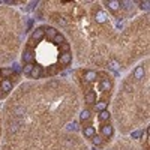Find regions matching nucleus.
I'll use <instances>...</instances> for the list:
<instances>
[{"mask_svg":"<svg viewBox=\"0 0 150 150\" xmlns=\"http://www.w3.org/2000/svg\"><path fill=\"white\" fill-rule=\"evenodd\" d=\"M33 60H35L33 51H32V50H24V53H23V62L26 65H33Z\"/></svg>","mask_w":150,"mask_h":150,"instance_id":"nucleus-1","label":"nucleus"},{"mask_svg":"<svg viewBox=\"0 0 150 150\" xmlns=\"http://www.w3.org/2000/svg\"><path fill=\"white\" fill-rule=\"evenodd\" d=\"M44 35H45V29H36V30L33 32V35H32L30 41H32V42H39V41H42Z\"/></svg>","mask_w":150,"mask_h":150,"instance_id":"nucleus-2","label":"nucleus"},{"mask_svg":"<svg viewBox=\"0 0 150 150\" xmlns=\"http://www.w3.org/2000/svg\"><path fill=\"white\" fill-rule=\"evenodd\" d=\"M111 87H113V84H111V81H110L108 78H104V80L101 81V84H99V89L102 90V92H108V90H111Z\"/></svg>","mask_w":150,"mask_h":150,"instance_id":"nucleus-3","label":"nucleus"},{"mask_svg":"<svg viewBox=\"0 0 150 150\" xmlns=\"http://www.w3.org/2000/svg\"><path fill=\"white\" fill-rule=\"evenodd\" d=\"M71 62H72V54H71V53H62V56H60V63L69 65Z\"/></svg>","mask_w":150,"mask_h":150,"instance_id":"nucleus-4","label":"nucleus"},{"mask_svg":"<svg viewBox=\"0 0 150 150\" xmlns=\"http://www.w3.org/2000/svg\"><path fill=\"white\" fill-rule=\"evenodd\" d=\"M95 20H96V23H105L107 21V14L105 12H102V11H98L96 12V15H95Z\"/></svg>","mask_w":150,"mask_h":150,"instance_id":"nucleus-5","label":"nucleus"},{"mask_svg":"<svg viewBox=\"0 0 150 150\" xmlns=\"http://www.w3.org/2000/svg\"><path fill=\"white\" fill-rule=\"evenodd\" d=\"M41 74H42V68L39 66V65H35L33 69H32V72H30V77L32 78H39Z\"/></svg>","mask_w":150,"mask_h":150,"instance_id":"nucleus-6","label":"nucleus"},{"mask_svg":"<svg viewBox=\"0 0 150 150\" xmlns=\"http://www.w3.org/2000/svg\"><path fill=\"white\" fill-rule=\"evenodd\" d=\"M0 87H2V90L5 93H8V92H11V90H12V83L9 80H3L2 84H0Z\"/></svg>","mask_w":150,"mask_h":150,"instance_id":"nucleus-7","label":"nucleus"},{"mask_svg":"<svg viewBox=\"0 0 150 150\" xmlns=\"http://www.w3.org/2000/svg\"><path fill=\"white\" fill-rule=\"evenodd\" d=\"M101 131H102V135L104 137H111L113 135V126L111 125H104L101 128Z\"/></svg>","mask_w":150,"mask_h":150,"instance_id":"nucleus-8","label":"nucleus"},{"mask_svg":"<svg viewBox=\"0 0 150 150\" xmlns=\"http://www.w3.org/2000/svg\"><path fill=\"white\" fill-rule=\"evenodd\" d=\"M107 107H108V102H105V101H101V102H96L95 104V110L96 111H105L107 110Z\"/></svg>","mask_w":150,"mask_h":150,"instance_id":"nucleus-9","label":"nucleus"},{"mask_svg":"<svg viewBox=\"0 0 150 150\" xmlns=\"http://www.w3.org/2000/svg\"><path fill=\"white\" fill-rule=\"evenodd\" d=\"M96 77H98V74L95 72V71H87L86 75H84V78H86V81H87V83L95 81V80H96Z\"/></svg>","mask_w":150,"mask_h":150,"instance_id":"nucleus-10","label":"nucleus"},{"mask_svg":"<svg viewBox=\"0 0 150 150\" xmlns=\"http://www.w3.org/2000/svg\"><path fill=\"white\" fill-rule=\"evenodd\" d=\"M134 77L137 78V80H143V78H144V68H143V66L137 68L135 72H134Z\"/></svg>","mask_w":150,"mask_h":150,"instance_id":"nucleus-11","label":"nucleus"},{"mask_svg":"<svg viewBox=\"0 0 150 150\" xmlns=\"http://www.w3.org/2000/svg\"><path fill=\"white\" fill-rule=\"evenodd\" d=\"M86 102L87 104H96V93L95 92H87L86 93Z\"/></svg>","mask_w":150,"mask_h":150,"instance_id":"nucleus-12","label":"nucleus"},{"mask_svg":"<svg viewBox=\"0 0 150 150\" xmlns=\"http://www.w3.org/2000/svg\"><path fill=\"white\" fill-rule=\"evenodd\" d=\"M84 135H86L87 138H92L93 135H96L95 128L93 126H86V128H84Z\"/></svg>","mask_w":150,"mask_h":150,"instance_id":"nucleus-13","label":"nucleus"},{"mask_svg":"<svg viewBox=\"0 0 150 150\" xmlns=\"http://www.w3.org/2000/svg\"><path fill=\"white\" fill-rule=\"evenodd\" d=\"M107 6L111 11H117L120 8V2H117V0H110V2H107Z\"/></svg>","mask_w":150,"mask_h":150,"instance_id":"nucleus-14","label":"nucleus"},{"mask_svg":"<svg viewBox=\"0 0 150 150\" xmlns=\"http://www.w3.org/2000/svg\"><path fill=\"white\" fill-rule=\"evenodd\" d=\"M56 35H57V30H56L54 27H48V29H47V36H48V39H51V41H53V39L56 38Z\"/></svg>","mask_w":150,"mask_h":150,"instance_id":"nucleus-15","label":"nucleus"},{"mask_svg":"<svg viewBox=\"0 0 150 150\" xmlns=\"http://www.w3.org/2000/svg\"><path fill=\"white\" fill-rule=\"evenodd\" d=\"M99 120L101 122H108L110 120V113L107 111V110H105V111H101L99 113Z\"/></svg>","mask_w":150,"mask_h":150,"instance_id":"nucleus-16","label":"nucleus"},{"mask_svg":"<svg viewBox=\"0 0 150 150\" xmlns=\"http://www.w3.org/2000/svg\"><path fill=\"white\" fill-rule=\"evenodd\" d=\"M53 42H54V44H57V45H62V44L65 42V36H63V35H60V33H57V35H56V38L53 39Z\"/></svg>","mask_w":150,"mask_h":150,"instance_id":"nucleus-17","label":"nucleus"},{"mask_svg":"<svg viewBox=\"0 0 150 150\" xmlns=\"http://www.w3.org/2000/svg\"><path fill=\"white\" fill-rule=\"evenodd\" d=\"M80 119H81L83 122L90 119V111H89V110H84V111H81V114H80Z\"/></svg>","mask_w":150,"mask_h":150,"instance_id":"nucleus-18","label":"nucleus"},{"mask_svg":"<svg viewBox=\"0 0 150 150\" xmlns=\"http://www.w3.org/2000/svg\"><path fill=\"white\" fill-rule=\"evenodd\" d=\"M92 141H93L95 146H101V144H102V138H101L99 135H93V137H92Z\"/></svg>","mask_w":150,"mask_h":150,"instance_id":"nucleus-19","label":"nucleus"},{"mask_svg":"<svg viewBox=\"0 0 150 150\" xmlns=\"http://www.w3.org/2000/svg\"><path fill=\"white\" fill-rule=\"evenodd\" d=\"M18 125H21V120H17L12 123V126H11V132H15L17 129H18Z\"/></svg>","mask_w":150,"mask_h":150,"instance_id":"nucleus-20","label":"nucleus"},{"mask_svg":"<svg viewBox=\"0 0 150 150\" xmlns=\"http://www.w3.org/2000/svg\"><path fill=\"white\" fill-rule=\"evenodd\" d=\"M60 48H62L63 53H69V44H68V42H63V44L60 45Z\"/></svg>","mask_w":150,"mask_h":150,"instance_id":"nucleus-21","label":"nucleus"},{"mask_svg":"<svg viewBox=\"0 0 150 150\" xmlns=\"http://www.w3.org/2000/svg\"><path fill=\"white\" fill-rule=\"evenodd\" d=\"M33 66H35V65H26V66H24V74H29V75H30Z\"/></svg>","mask_w":150,"mask_h":150,"instance_id":"nucleus-22","label":"nucleus"},{"mask_svg":"<svg viewBox=\"0 0 150 150\" xmlns=\"http://www.w3.org/2000/svg\"><path fill=\"white\" fill-rule=\"evenodd\" d=\"M68 129H69V131H77V129H78V126H77V123H75V122H72V123H69V125H68Z\"/></svg>","mask_w":150,"mask_h":150,"instance_id":"nucleus-23","label":"nucleus"},{"mask_svg":"<svg viewBox=\"0 0 150 150\" xmlns=\"http://www.w3.org/2000/svg\"><path fill=\"white\" fill-rule=\"evenodd\" d=\"M24 113H26V108H23V107H20V108L15 110V114H17V116H23Z\"/></svg>","mask_w":150,"mask_h":150,"instance_id":"nucleus-24","label":"nucleus"},{"mask_svg":"<svg viewBox=\"0 0 150 150\" xmlns=\"http://www.w3.org/2000/svg\"><path fill=\"white\" fill-rule=\"evenodd\" d=\"M140 5H141V9H143V11H149V5H150V3L147 2V0H146V2H141Z\"/></svg>","mask_w":150,"mask_h":150,"instance_id":"nucleus-25","label":"nucleus"},{"mask_svg":"<svg viewBox=\"0 0 150 150\" xmlns=\"http://www.w3.org/2000/svg\"><path fill=\"white\" fill-rule=\"evenodd\" d=\"M110 65H111V69H114V71L119 69V65H117V62H111Z\"/></svg>","mask_w":150,"mask_h":150,"instance_id":"nucleus-26","label":"nucleus"},{"mask_svg":"<svg viewBox=\"0 0 150 150\" xmlns=\"http://www.w3.org/2000/svg\"><path fill=\"white\" fill-rule=\"evenodd\" d=\"M141 134H143L141 131H135V132H132V138H138Z\"/></svg>","mask_w":150,"mask_h":150,"instance_id":"nucleus-27","label":"nucleus"},{"mask_svg":"<svg viewBox=\"0 0 150 150\" xmlns=\"http://www.w3.org/2000/svg\"><path fill=\"white\" fill-rule=\"evenodd\" d=\"M14 69L17 71V72H20V71H21V68H20V65H17V63L14 65Z\"/></svg>","mask_w":150,"mask_h":150,"instance_id":"nucleus-28","label":"nucleus"},{"mask_svg":"<svg viewBox=\"0 0 150 150\" xmlns=\"http://www.w3.org/2000/svg\"><path fill=\"white\" fill-rule=\"evenodd\" d=\"M54 72H56V66H53V68L50 69V74H54Z\"/></svg>","mask_w":150,"mask_h":150,"instance_id":"nucleus-29","label":"nucleus"},{"mask_svg":"<svg viewBox=\"0 0 150 150\" xmlns=\"http://www.w3.org/2000/svg\"><path fill=\"white\" fill-rule=\"evenodd\" d=\"M93 150H98V149H96V147H95V149H93Z\"/></svg>","mask_w":150,"mask_h":150,"instance_id":"nucleus-30","label":"nucleus"}]
</instances>
